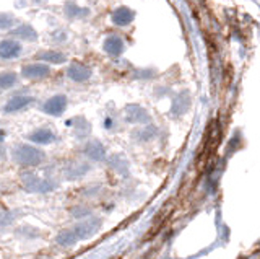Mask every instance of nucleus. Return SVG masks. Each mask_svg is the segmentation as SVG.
<instances>
[{"label": "nucleus", "mask_w": 260, "mask_h": 259, "mask_svg": "<svg viewBox=\"0 0 260 259\" xmlns=\"http://www.w3.org/2000/svg\"><path fill=\"white\" fill-rule=\"evenodd\" d=\"M21 184L28 192H49V191L55 189V183L49 181V180H43V178L31 175V173H26L21 176Z\"/></svg>", "instance_id": "obj_3"}, {"label": "nucleus", "mask_w": 260, "mask_h": 259, "mask_svg": "<svg viewBox=\"0 0 260 259\" xmlns=\"http://www.w3.org/2000/svg\"><path fill=\"white\" fill-rule=\"evenodd\" d=\"M100 228H101V220H98V218H88V220L80 222L75 226H72V228L62 230L57 235V243L63 248H70L81 240L91 238Z\"/></svg>", "instance_id": "obj_1"}, {"label": "nucleus", "mask_w": 260, "mask_h": 259, "mask_svg": "<svg viewBox=\"0 0 260 259\" xmlns=\"http://www.w3.org/2000/svg\"><path fill=\"white\" fill-rule=\"evenodd\" d=\"M111 166L112 168H116L117 171H120V173H125L127 171V168H128V163L125 160H122L119 155L117 157H114L112 160H111Z\"/></svg>", "instance_id": "obj_20"}, {"label": "nucleus", "mask_w": 260, "mask_h": 259, "mask_svg": "<svg viewBox=\"0 0 260 259\" xmlns=\"http://www.w3.org/2000/svg\"><path fill=\"white\" fill-rule=\"evenodd\" d=\"M13 160L21 166H38L43 163L44 152L32 145H18L13 149Z\"/></svg>", "instance_id": "obj_2"}, {"label": "nucleus", "mask_w": 260, "mask_h": 259, "mask_svg": "<svg viewBox=\"0 0 260 259\" xmlns=\"http://www.w3.org/2000/svg\"><path fill=\"white\" fill-rule=\"evenodd\" d=\"M88 169H89V166L85 165V163H75V165H72L67 169V178H69V180H77V178L83 176Z\"/></svg>", "instance_id": "obj_16"}, {"label": "nucleus", "mask_w": 260, "mask_h": 259, "mask_svg": "<svg viewBox=\"0 0 260 259\" xmlns=\"http://www.w3.org/2000/svg\"><path fill=\"white\" fill-rule=\"evenodd\" d=\"M38 61H43V62H47V64H63L67 61V55L59 52V51H44L36 55Z\"/></svg>", "instance_id": "obj_15"}, {"label": "nucleus", "mask_w": 260, "mask_h": 259, "mask_svg": "<svg viewBox=\"0 0 260 259\" xmlns=\"http://www.w3.org/2000/svg\"><path fill=\"white\" fill-rule=\"evenodd\" d=\"M103 49L108 52L109 55H112V57H119V55L124 52L125 44H124V41H122V38L112 35V36H108V38L104 39Z\"/></svg>", "instance_id": "obj_10"}, {"label": "nucleus", "mask_w": 260, "mask_h": 259, "mask_svg": "<svg viewBox=\"0 0 260 259\" xmlns=\"http://www.w3.org/2000/svg\"><path fill=\"white\" fill-rule=\"evenodd\" d=\"M124 118L128 124H145L150 121L148 112L145 108L138 106V104H128L124 109Z\"/></svg>", "instance_id": "obj_5"}, {"label": "nucleus", "mask_w": 260, "mask_h": 259, "mask_svg": "<svg viewBox=\"0 0 260 259\" xmlns=\"http://www.w3.org/2000/svg\"><path fill=\"white\" fill-rule=\"evenodd\" d=\"M67 75L70 80H73V82L83 83V82H86V80L91 78V69L83 66V64H80V62H73V64H70V67L67 70Z\"/></svg>", "instance_id": "obj_8"}, {"label": "nucleus", "mask_w": 260, "mask_h": 259, "mask_svg": "<svg viewBox=\"0 0 260 259\" xmlns=\"http://www.w3.org/2000/svg\"><path fill=\"white\" fill-rule=\"evenodd\" d=\"M21 74L24 78L29 80H41L46 78L49 74H51V67L47 64H28L21 69Z\"/></svg>", "instance_id": "obj_6"}, {"label": "nucleus", "mask_w": 260, "mask_h": 259, "mask_svg": "<svg viewBox=\"0 0 260 259\" xmlns=\"http://www.w3.org/2000/svg\"><path fill=\"white\" fill-rule=\"evenodd\" d=\"M29 140L35 142V143H39V145H47V143H52L55 140V134L51 131V129L41 127V129H36L35 132H31Z\"/></svg>", "instance_id": "obj_12"}, {"label": "nucleus", "mask_w": 260, "mask_h": 259, "mask_svg": "<svg viewBox=\"0 0 260 259\" xmlns=\"http://www.w3.org/2000/svg\"><path fill=\"white\" fill-rule=\"evenodd\" d=\"M85 155L88 158L94 160V161H101L106 158V149L101 142H96V140L88 142L86 147H85Z\"/></svg>", "instance_id": "obj_13"}, {"label": "nucleus", "mask_w": 260, "mask_h": 259, "mask_svg": "<svg viewBox=\"0 0 260 259\" xmlns=\"http://www.w3.org/2000/svg\"><path fill=\"white\" fill-rule=\"evenodd\" d=\"M134 18H135V13H134V10H130L128 7H119V9H116L111 15L112 23L120 28L130 25V23L134 21Z\"/></svg>", "instance_id": "obj_9"}, {"label": "nucleus", "mask_w": 260, "mask_h": 259, "mask_svg": "<svg viewBox=\"0 0 260 259\" xmlns=\"http://www.w3.org/2000/svg\"><path fill=\"white\" fill-rule=\"evenodd\" d=\"M65 13H67V17H70V18H83V17H86V15H89V10L80 9V7H77V5L69 4L67 7H65Z\"/></svg>", "instance_id": "obj_18"}, {"label": "nucleus", "mask_w": 260, "mask_h": 259, "mask_svg": "<svg viewBox=\"0 0 260 259\" xmlns=\"http://www.w3.org/2000/svg\"><path fill=\"white\" fill-rule=\"evenodd\" d=\"M21 51H23L21 44L18 41H15V39H4V41H0V59L4 61L15 59L21 54Z\"/></svg>", "instance_id": "obj_7"}, {"label": "nucleus", "mask_w": 260, "mask_h": 259, "mask_svg": "<svg viewBox=\"0 0 260 259\" xmlns=\"http://www.w3.org/2000/svg\"><path fill=\"white\" fill-rule=\"evenodd\" d=\"M65 109H67V96L65 95H55L43 104V111L49 116H60Z\"/></svg>", "instance_id": "obj_4"}, {"label": "nucleus", "mask_w": 260, "mask_h": 259, "mask_svg": "<svg viewBox=\"0 0 260 259\" xmlns=\"http://www.w3.org/2000/svg\"><path fill=\"white\" fill-rule=\"evenodd\" d=\"M32 101H35L32 96H15V98H10L7 101V104L4 106V111L7 114L23 111V109H26L29 104H32Z\"/></svg>", "instance_id": "obj_11"}, {"label": "nucleus", "mask_w": 260, "mask_h": 259, "mask_svg": "<svg viewBox=\"0 0 260 259\" xmlns=\"http://www.w3.org/2000/svg\"><path fill=\"white\" fill-rule=\"evenodd\" d=\"M16 80H18V77H16L15 72H4V74H0V88L2 90H7V88H12Z\"/></svg>", "instance_id": "obj_17"}, {"label": "nucleus", "mask_w": 260, "mask_h": 259, "mask_svg": "<svg viewBox=\"0 0 260 259\" xmlns=\"http://www.w3.org/2000/svg\"><path fill=\"white\" fill-rule=\"evenodd\" d=\"M15 25V18L10 13H0V30H8Z\"/></svg>", "instance_id": "obj_19"}, {"label": "nucleus", "mask_w": 260, "mask_h": 259, "mask_svg": "<svg viewBox=\"0 0 260 259\" xmlns=\"http://www.w3.org/2000/svg\"><path fill=\"white\" fill-rule=\"evenodd\" d=\"M12 35L18 39H23V41H36L38 39V33L36 30L29 26V25H20L16 30L12 31Z\"/></svg>", "instance_id": "obj_14"}]
</instances>
